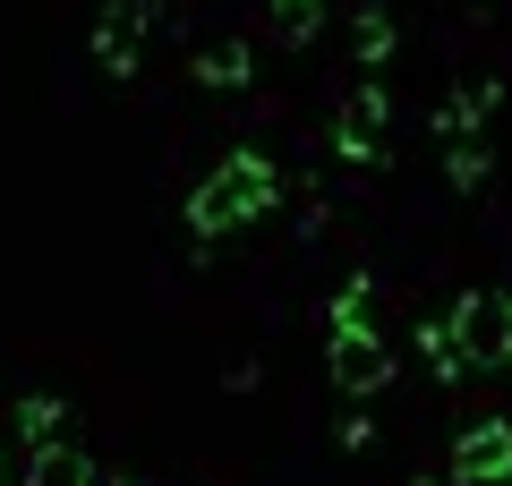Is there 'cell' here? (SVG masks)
<instances>
[{
  "instance_id": "obj_8",
  "label": "cell",
  "mask_w": 512,
  "mask_h": 486,
  "mask_svg": "<svg viewBox=\"0 0 512 486\" xmlns=\"http://www.w3.org/2000/svg\"><path fill=\"white\" fill-rule=\"evenodd\" d=\"M197 77L205 86H248V52L239 43H214V52H197Z\"/></svg>"
},
{
  "instance_id": "obj_9",
  "label": "cell",
  "mask_w": 512,
  "mask_h": 486,
  "mask_svg": "<svg viewBox=\"0 0 512 486\" xmlns=\"http://www.w3.org/2000/svg\"><path fill=\"white\" fill-rule=\"evenodd\" d=\"M384 43H393V26H384V18H359V60H384Z\"/></svg>"
},
{
  "instance_id": "obj_2",
  "label": "cell",
  "mask_w": 512,
  "mask_h": 486,
  "mask_svg": "<svg viewBox=\"0 0 512 486\" xmlns=\"http://www.w3.org/2000/svg\"><path fill=\"white\" fill-rule=\"evenodd\" d=\"M453 350H461V367H495V359H512V299H495V290H470V299L453 307Z\"/></svg>"
},
{
  "instance_id": "obj_6",
  "label": "cell",
  "mask_w": 512,
  "mask_h": 486,
  "mask_svg": "<svg viewBox=\"0 0 512 486\" xmlns=\"http://www.w3.org/2000/svg\"><path fill=\"white\" fill-rule=\"evenodd\" d=\"M26 486H94V461H77V452L60 444V452H43V461H35V478H26Z\"/></svg>"
},
{
  "instance_id": "obj_7",
  "label": "cell",
  "mask_w": 512,
  "mask_h": 486,
  "mask_svg": "<svg viewBox=\"0 0 512 486\" xmlns=\"http://www.w3.org/2000/svg\"><path fill=\"white\" fill-rule=\"evenodd\" d=\"M325 26V0H274V35L282 43H308Z\"/></svg>"
},
{
  "instance_id": "obj_5",
  "label": "cell",
  "mask_w": 512,
  "mask_h": 486,
  "mask_svg": "<svg viewBox=\"0 0 512 486\" xmlns=\"http://www.w3.org/2000/svg\"><path fill=\"white\" fill-rule=\"evenodd\" d=\"M60 427H69L60 401H18V435L35 444V461H43V452H60Z\"/></svg>"
},
{
  "instance_id": "obj_1",
  "label": "cell",
  "mask_w": 512,
  "mask_h": 486,
  "mask_svg": "<svg viewBox=\"0 0 512 486\" xmlns=\"http://www.w3.org/2000/svg\"><path fill=\"white\" fill-rule=\"evenodd\" d=\"M265 205H274V162L265 154H231L214 180L188 197V222H197V231H231V222L265 214Z\"/></svg>"
},
{
  "instance_id": "obj_3",
  "label": "cell",
  "mask_w": 512,
  "mask_h": 486,
  "mask_svg": "<svg viewBox=\"0 0 512 486\" xmlns=\"http://www.w3.org/2000/svg\"><path fill=\"white\" fill-rule=\"evenodd\" d=\"M453 478H461V486L512 478V427H504V418H487V427H470V435L453 444Z\"/></svg>"
},
{
  "instance_id": "obj_4",
  "label": "cell",
  "mask_w": 512,
  "mask_h": 486,
  "mask_svg": "<svg viewBox=\"0 0 512 486\" xmlns=\"http://www.w3.org/2000/svg\"><path fill=\"white\" fill-rule=\"evenodd\" d=\"M94 52H103L111 77H128V69H137V52H146V18H137V9H111L103 35H94Z\"/></svg>"
}]
</instances>
